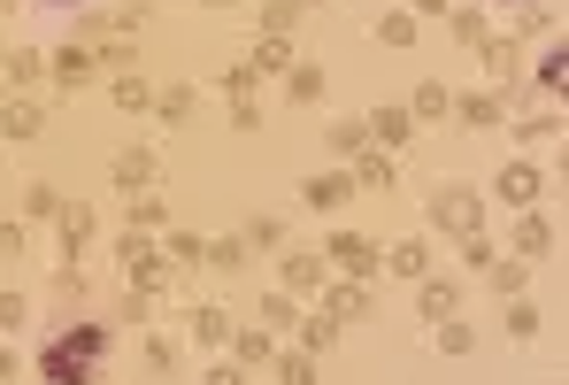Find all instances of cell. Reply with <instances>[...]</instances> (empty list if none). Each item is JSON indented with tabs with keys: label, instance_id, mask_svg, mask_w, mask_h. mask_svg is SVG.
Instances as JSON below:
<instances>
[{
	"label": "cell",
	"instance_id": "obj_1",
	"mask_svg": "<svg viewBox=\"0 0 569 385\" xmlns=\"http://www.w3.org/2000/svg\"><path fill=\"white\" fill-rule=\"evenodd\" d=\"M93 363H100V332L86 324V332H70V339L47 355V378H54V385H86V371H93Z\"/></svg>",
	"mask_w": 569,
	"mask_h": 385
}]
</instances>
